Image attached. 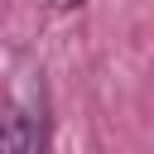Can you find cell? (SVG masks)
<instances>
[{
    "mask_svg": "<svg viewBox=\"0 0 154 154\" xmlns=\"http://www.w3.org/2000/svg\"><path fill=\"white\" fill-rule=\"evenodd\" d=\"M53 10H77V5H87V0H48Z\"/></svg>",
    "mask_w": 154,
    "mask_h": 154,
    "instance_id": "2",
    "label": "cell"
},
{
    "mask_svg": "<svg viewBox=\"0 0 154 154\" xmlns=\"http://www.w3.org/2000/svg\"><path fill=\"white\" fill-rule=\"evenodd\" d=\"M0 154H43V120L34 111H0Z\"/></svg>",
    "mask_w": 154,
    "mask_h": 154,
    "instance_id": "1",
    "label": "cell"
}]
</instances>
